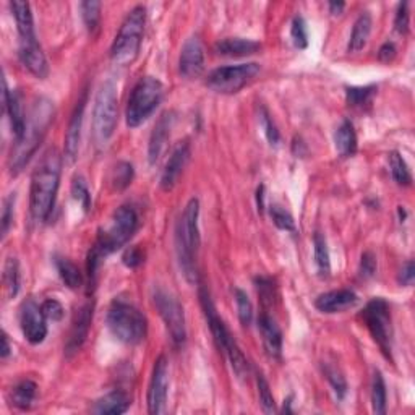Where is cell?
Wrapping results in <instances>:
<instances>
[{"label": "cell", "mask_w": 415, "mask_h": 415, "mask_svg": "<svg viewBox=\"0 0 415 415\" xmlns=\"http://www.w3.org/2000/svg\"><path fill=\"white\" fill-rule=\"evenodd\" d=\"M62 174V154L57 148H49L43 154L31 176L29 211L34 221L44 222L56 204V196Z\"/></svg>", "instance_id": "cell-1"}, {"label": "cell", "mask_w": 415, "mask_h": 415, "mask_svg": "<svg viewBox=\"0 0 415 415\" xmlns=\"http://www.w3.org/2000/svg\"><path fill=\"white\" fill-rule=\"evenodd\" d=\"M54 120V106L49 99L39 98L34 102L33 109L26 116L25 130L20 138L14 140L10 153V172L16 176L18 172L23 171L29 159L33 158L36 149L43 141L44 135L47 134L51 122Z\"/></svg>", "instance_id": "cell-2"}, {"label": "cell", "mask_w": 415, "mask_h": 415, "mask_svg": "<svg viewBox=\"0 0 415 415\" xmlns=\"http://www.w3.org/2000/svg\"><path fill=\"white\" fill-rule=\"evenodd\" d=\"M198 218H200V201L191 198L186 204L182 216L177 222L176 245L180 269L190 284L198 282L196 256L200 249V231H198Z\"/></svg>", "instance_id": "cell-3"}, {"label": "cell", "mask_w": 415, "mask_h": 415, "mask_svg": "<svg viewBox=\"0 0 415 415\" xmlns=\"http://www.w3.org/2000/svg\"><path fill=\"white\" fill-rule=\"evenodd\" d=\"M144 25H146V9L143 5H136L124 20L111 46V60L119 67H129L138 59L143 43Z\"/></svg>", "instance_id": "cell-4"}, {"label": "cell", "mask_w": 415, "mask_h": 415, "mask_svg": "<svg viewBox=\"0 0 415 415\" xmlns=\"http://www.w3.org/2000/svg\"><path fill=\"white\" fill-rule=\"evenodd\" d=\"M107 328L114 338L129 346H136L148 334V321L135 305L124 300H114L106 316Z\"/></svg>", "instance_id": "cell-5"}, {"label": "cell", "mask_w": 415, "mask_h": 415, "mask_svg": "<svg viewBox=\"0 0 415 415\" xmlns=\"http://www.w3.org/2000/svg\"><path fill=\"white\" fill-rule=\"evenodd\" d=\"M200 302L204 310V316H206L208 320V326L211 329L216 346L219 347V351L226 354L227 359H229L234 373H236L237 378L242 380V378L249 375L250 370L249 362H246L244 352L240 351V347L237 346L236 339L232 338V334L229 333V329H227L224 321L219 318L213 300L209 297V292L204 287L200 289Z\"/></svg>", "instance_id": "cell-6"}, {"label": "cell", "mask_w": 415, "mask_h": 415, "mask_svg": "<svg viewBox=\"0 0 415 415\" xmlns=\"http://www.w3.org/2000/svg\"><path fill=\"white\" fill-rule=\"evenodd\" d=\"M119 119L117 88L112 81L102 83L93 107V140L98 148L107 146Z\"/></svg>", "instance_id": "cell-7"}, {"label": "cell", "mask_w": 415, "mask_h": 415, "mask_svg": "<svg viewBox=\"0 0 415 415\" xmlns=\"http://www.w3.org/2000/svg\"><path fill=\"white\" fill-rule=\"evenodd\" d=\"M164 98V85L154 76H144L131 89L127 104V125L130 129H136L151 117V114L158 109Z\"/></svg>", "instance_id": "cell-8"}, {"label": "cell", "mask_w": 415, "mask_h": 415, "mask_svg": "<svg viewBox=\"0 0 415 415\" xmlns=\"http://www.w3.org/2000/svg\"><path fill=\"white\" fill-rule=\"evenodd\" d=\"M138 229V214L131 206H120L112 214L111 226L106 231L99 232L98 240L93 246V251L101 258L114 254L134 237Z\"/></svg>", "instance_id": "cell-9"}, {"label": "cell", "mask_w": 415, "mask_h": 415, "mask_svg": "<svg viewBox=\"0 0 415 415\" xmlns=\"http://www.w3.org/2000/svg\"><path fill=\"white\" fill-rule=\"evenodd\" d=\"M364 321L384 357L393 360V321L386 300L373 299L364 309Z\"/></svg>", "instance_id": "cell-10"}, {"label": "cell", "mask_w": 415, "mask_h": 415, "mask_svg": "<svg viewBox=\"0 0 415 415\" xmlns=\"http://www.w3.org/2000/svg\"><path fill=\"white\" fill-rule=\"evenodd\" d=\"M260 74V65L255 62L227 65L213 70L206 78V86L219 94H236L250 85Z\"/></svg>", "instance_id": "cell-11"}, {"label": "cell", "mask_w": 415, "mask_h": 415, "mask_svg": "<svg viewBox=\"0 0 415 415\" xmlns=\"http://www.w3.org/2000/svg\"><path fill=\"white\" fill-rule=\"evenodd\" d=\"M153 300L162 321L166 324L167 333L171 336L172 344L176 347H182L186 341V324L182 305L171 292L162 291V289H156Z\"/></svg>", "instance_id": "cell-12"}, {"label": "cell", "mask_w": 415, "mask_h": 415, "mask_svg": "<svg viewBox=\"0 0 415 415\" xmlns=\"http://www.w3.org/2000/svg\"><path fill=\"white\" fill-rule=\"evenodd\" d=\"M167 393H169V362L161 356L154 362L151 381L148 388V412L159 415L166 412Z\"/></svg>", "instance_id": "cell-13"}, {"label": "cell", "mask_w": 415, "mask_h": 415, "mask_svg": "<svg viewBox=\"0 0 415 415\" xmlns=\"http://www.w3.org/2000/svg\"><path fill=\"white\" fill-rule=\"evenodd\" d=\"M46 320L47 318L43 314V309L33 299H28L26 302H23L20 309V326L23 336H25V339L29 344L38 346L46 339Z\"/></svg>", "instance_id": "cell-14"}, {"label": "cell", "mask_w": 415, "mask_h": 415, "mask_svg": "<svg viewBox=\"0 0 415 415\" xmlns=\"http://www.w3.org/2000/svg\"><path fill=\"white\" fill-rule=\"evenodd\" d=\"M204 70V47L198 36H191L185 41L180 51L179 71L186 80L198 78Z\"/></svg>", "instance_id": "cell-15"}, {"label": "cell", "mask_w": 415, "mask_h": 415, "mask_svg": "<svg viewBox=\"0 0 415 415\" xmlns=\"http://www.w3.org/2000/svg\"><path fill=\"white\" fill-rule=\"evenodd\" d=\"M93 310H94V305L88 302L83 306H80L75 314L74 321H71L69 341H67V344H65V356L67 357H74L75 354L83 347V344H85L88 333H89V326H91V321H93Z\"/></svg>", "instance_id": "cell-16"}, {"label": "cell", "mask_w": 415, "mask_h": 415, "mask_svg": "<svg viewBox=\"0 0 415 415\" xmlns=\"http://www.w3.org/2000/svg\"><path fill=\"white\" fill-rule=\"evenodd\" d=\"M88 102V91H83L81 98L78 99L74 114H71L67 135H65V159L69 162H74L78 156V149H80L81 140V129H83V119H85V109Z\"/></svg>", "instance_id": "cell-17"}, {"label": "cell", "mask_w": 415, "mask_h": 415, "mask_svg": "<svg viewBox=\"0 0 415 415\" xmlns=\"http://www.w3.org/2000/svg\"><path fill=\"white\" fill-rule=\"evenodd\" d=\"M18 56H20L21 64L25 69L36 78H46L49 75V65H47V59L43 52V47L38 43V39H26L20 41V47H18Z\"/></svg>", "instance_id": "cell-18"}, {"label": "cell", "mask_w": 415, "mask_h": 415, "mask_svg": "<svg viewBox=\"0 0 415 415\" xmlns=\"http://www.w3.org/2000/svg\"><path fill=\"white\" fill-rule=\"evenodd\" d=\"M190 159V144L189 141L179 143L174 149L171 158L167 159L164 169L161 174V189L164 191H171L179 182L180 174L184 172L186 162Z\"/></svg>", "instance_id": "cell-19"}, {"label": "cell", "mask_w": 415, "mask_h": 415, "mask_svg": "<svg viewBox=\"0 0 415 415\" xmlns=\"http://www.w3.org/2000/svg\"><path fill=\"white\" fill-rule=\"evenodd\" d=\"M174 122H176V114H174L172 111H167L162 114L158 122H156L151 138H149V144H148V159L151 164H156L162 156V153H164L166 144L167 141H169Z\"/></svg>", "instance_id": "cell-20"}, {"label": "cell", "mask_w": 415, "mask_h": 415, "mask_svg": "<svg viewBox=\"0 0 415 415\" xmlns=\"http://www.w3.org/2000/svg\"><path fill=\"white\" fill-rule=\"evenodd\" d=\"M359 302L357 294L351 289H338V291L324 292L315 300V306L321 314H341L352 309Z\"/></svg>", "instance_id": "cell-21"}, {"label": "cell", "mask_w": 415, "mask_h": 415, "mask_svg": "<svg viewBox=\"0 0 415 415\" xmlns=\"http://www.w3.org/2000/svg\"><path fill=\"white\" fill-rule=\"evenodd\" d=\"M4 85V111L9 116L10 120V127H11V134H14V140L20 138L23 130H25L26 125V114L23 111V104H21V98L20 94L16 91H10L7 86V81H2Z\"/></svg>", "instance_id": "cell-22"}, {"label": "cell", "mask_w": 415, "mask_h": 415, "mask_svg": "<svg viewBox=\"0 0 415 415\" xmlns=\"http://www.w3.org/2000/svg\"><path fill=\"white\" fill-rule=\"evenodd\" d=\"M258 328H260L263 344L268 356L279 359L282 354V333L278 323L268 314H261L260 318H258Z\"/></svg>", "instance_id": "cell-23"}, {"label": "cell", "mask_w": 415, "mask_h": 415, "mask_svg": "<svg viewBox=\"0 0 415 415\" xmlns=\"http://www.w3.org/2000/svg\"><path fill=\"white\" fill-rule=\"evenodd\" d=\"M261 49V44L256 43V41L251 39H244V38H227L222 39L219 43H216L214 51L219 56L226 57H245L251 56Z\"/></svg>", "instance_id": "cell-24"}, {"label": "cell", "mask_w": 415, "mask_h": 415, "mask_svg": "<svg viewBox=\"0 0 415 415\" xmlns=\"http://www.w3.org/2000/svg\"><path fill=\"white\" fill-rule=\"evenodd\" d=\"M10 9H11V15L15 16L20 41L34 39L36 33H34L31 5H29L28 2H21V0H14V2H10Z\"/></svg>", "instance_id": "cell-25"}, {"label": "cell", "mask_w": 415, "mask_h": 415, "mask_svg": "<svg viewBox=\"0 0 415 415\" xmlns=\"http://www.w3.org/2000/svg\"><path fill=\"white\" fill-rule=\"evenodd\" d=\"M130 404H131L130 396L122 389H116V391H111L109 394H106L104 398L96 401L93 412L99 415H106V414L119 415V414L127 412Z\"/></svg>", "instance_id": "cell-26"}, {"label": "cell", "mask_w": 415, "mask_h": 415, "mask_svg": "<svg viewBox=\"0 0 415 415\" xmlns=\"http://www.w3.org/2000/svg\"><path fill=\"white\" fill-rule=\"evenodd\" d=\"M334 143H336V149H338L339 156L342 158H349V156H354L357 151V135L356 130H354V125L349 122V120H344L338 130H336L334 135Z\"/></svg>", "instance_id": "cell-27"}, {"label": "cell", "mask_w": 415, "mask_h": 415, "mask_svg": "<svg viewBox=\"0 0 415 415\" xmlns=\"http://www.w3.org/2000/svg\"><path fill=\"white\" fill-rule=\"evenodd\" d=\"M370 33H371V16L369 11H364V14L357 18L356 23H354L351 41H349V52L362 51L366 43H369Z\"/></svg>", "instance_id": "cell-28"}, {"label": "cell", "mask_w": 415, "mask_h": 415, "mask_svg": "<svg viewBox=\"0 0 415 415\" xmlns=\"http://www.w3.org/2000/svg\"><path fill=\"white\" fill-rule=\"evenodd\" d=\"M36 394H38V384L31 380H23L11 388L10 393L11 404L21 409V411H26V409L33 406Z\"/></svg>", "instance_id": "cell-29"}, {"label": "cell", "mask_w": 415, "mask_h": 415, "mask_svg": "<svg viewBox=\"0 0 415 415\" xmlns=\"http://www.w3.org/2000/svg\"><path fill=\"white\" fill-rule=\"evenodd\" d=\"M56 268H57V273L60 276V279L65 286L69 289H78L81 287L83 284V274L80 269H78L76 264L69 260V258H64V256H56Z\"/></svg>", "instance_id": "cell-30"}, {"label": "cell", "mask_w": 415, "mask_h": 415, "mask_svg": "<svg viewBox=\"0 0 415 415\" xmlns=\"http://www.w3.org/2000/svg\"><path fill=\"white\" fill-rule=\"evenodd\" d=\"M314 251H315V264L320 278L326 279L331 274V258L328 250L326 237L321 232H315L314 236Z\"/></svg>", "instance_id": "cell-31"}, {"label": "cell", "mask_w": 415, "mask_h": 415, "mask_svg": "<svg viewBox=\"0 0 415 415\" xmlns=\"http://www.w3.org/2000/svg\"><path fill=\"white\" fill-rule=\"evenodd\" d=\"M371 409L376 415L386 414V384L381 371L375 370L371 380Z\"/></svg>", "instance_id": "cell-32"}, {"label": "cell", "mask_w": 415, "mask_h": 415, "mask_svg": "<svg viewBox=\"0 0 415 415\" xmlns=\"http://www.w3.org/2000/svg\"><path fill=\"white\" fill-rule=\"evenodd\" d=\"M4 289L9 299H14L18 291H20V266H18L16 258H9L4 266Z\"/></svg>", "instance_id": "cell-33"}, {"label": "cell", "mask_w": 415, "mask_h": 415, "mask_svg": "<svg viewBox=\"0 0 415 415\" xmlns=\"http://www.w3.org/2000/svg\"><path fill=\"white\" fill-rule=\"evenodd\" d=\"M389 171L391 176L394 179V182L398 185L409 186L412 184V176L411 171H409L407 162L398 151H393L389 154Z\"/></svg>", "instance_id": "cell-34"}, {"label": "cell", "mask_w": 415, "mask_h": 415, "mask_svg": "<svg viewBox=\"0 0 415 415\" xmlns=\"http://www.w3.org/2000/svg\"><path fill=\"white\" fill-rule=\"evenodd\" d=\"M101 2H94V0H88V2L80 4V11L83 23H85L89 34H96L101 25Z\"/></svg>", "instance_id": "cell-35"}, {"label": "cell", "mask_w": 415, "mask_h": 415, "mask_svg": "<svg viewBox=\"0 0 415 415\" xmlns=\"http://www.w3.org/2000/svg\"><path fill=\"white\" fill-rule=\"evenodd\" d=\"M134 166L130 164L127 161H120L116 164L112 171V177H111V182L114 185V189L116 190H124L127 189V186L131 184V180H134Z\"/></svg>", "instance_id": "cell-36"}, {"label": "cell", "mask_w": 415, "mask_h": 415, "mask_svg": "<svg viewBox=\"0 0 415 415\" xmlns=\"http://www.w3.org/2000/svg\"><path fill=\"white\" fill-rule=\"evenodd\" d=\"M256 386H258V398H260L263 412L264 414L276 412V402H274V396L271 393V388H269V383L260 371H256Z\"/></svg>", "instance_id": "cell-37"}, {"label": "cell", "mask_w": 415, "mask_h": 415, "mask_svg": "<svg viewBox=\"0 0 415 415\" xmlns=\"http://www.w3.org/2000/svg\"><path fill=\"white\" fill-rule=\"evenodd\" d=\"M269 216H271L274 226L278 227V229L286 232H296V221H294L292 214L286 211V209L279 206V204H273V206L269 208Z\"/></svg>", "instance_id": "cell-38"}, {"label": "cell", "mask_w": 415, "mask_h": 415, "mask_svg": "<svg viewBox=\"0 0 415 415\" xmlns=\"http://www.w3.org/2000/svg\"><path fill=\"white\" fill-rule=\"evenodd\" d=\"M375 86H364V88H347L346 99L347 104L352 107H364L371 101L373 94H375Z\"/></svg>", "instance_id": "cell-39"}, {"label": "cell", "mask_w": 415, "mask_h": 415, "mask_svg": "<svg viewBox=\"0 0 415 415\" xmlns=\"http://www.w3.org/2000/svg\"><path fill=\"white\" fill-rule=\"evenodd\" d=\"M323 371H324V376H326V380L331 384V388H333L336 396H338V399H344L347 394V383H346V378L342 376V373L331 365H324Z\"/></svg>", "instance_id": "cell-40"}, {"label": "cell", "mask_w": 415, "mask_h": 415, "mask_svg": "<svg viewBox=\"0 0 415 415\" xmlns=\"http://www.w3.org/2000/svg\"><path fill=\"white\" fill-rule=\"evenodd\" d=\"M234 294H236V304L240 321H242L244 326H249V324H251V320H254V305H251L249 296H246V292H244L242 289H236Z\"/></svg>", "instance_id": "cell-41"}, {"label": "cell", "mask_w": 415, "mask_h": 415, "mask_svg": "<svg viewBox=\"0 0 415 415\" xmlns=\"http://www.w3.org/2000/svg\"><path fill=\"white\" fill-rule=\"evenodd\" d=\"M71 195L75 200L81 204L83 211L88 213L91 208V194H89L88 185L83 177H75L74 184H71Z\"/></svg>", "instance_id": "cell-42"}, {"label": "cell", "mask_w": 415, "mask_h": 415, "mask_svg": "<svg viewBox=\"0 0 415 415\" xmlns=\"http://www.w3.org/2000/svg\"><path fill=\"white\" fill-rule=\"evenodd\" d=\"M291 38L294 41V46L299 49H305L309 46V33H306V23L302 16H296L292 21L291 28Z\"/></svg>", "instance_id": "cell-43"}, {"label": "cell", "mask_w": 415, "mask_h": 415, "mask_svg": "<svg viewBox=\"0 0 415 415\" xmlns=\"http://www.w3.org/2000/svg\"><path fill=\"white\" fill-rule=\"evenodd\" d=\"M255 284H256V291H258V296H260L261 299V302L264 305H273V300L276 296L273 281L268 278H256Z\"/></svg>", "instance_id": "cell-44"}, {"label": "cell", "mask_w": 415, "mask_h": 415, "mask_svg": "<svg viewBox=\"0 0 415 415\" xmlns=\"http://www.w3.org/2000/svg\"><path fill=\"white\" fill-rule=\"evenodd\" d=\"M41 309H43V314L47 320L60 321L64 318V306L56 299H47L46 302L41 305Z\"/></svg>", "instance_id": "cell-45"}, {"label": "cell", "mask_w": 415, "mask_h": 415, "mask_svg": "<svg viewBox=\"0 0 415 415\" xmlns=\"http://www.w3.org/2000/svg\"><path fill=\"white\" fill-rule=\"evenodd\" d=\"M359 273H360V278H364V279H370V278H373V276H375L376 258H375V255L371 254V251H365L362 258H360Z\"/></svg>", "instance_id": "cell-46"}, {"label": "cell", "mask_w": 415, "mask_h": 415, "mask_svg": "<svg viewBox=\"0 0 415 415\" xmlns=\"http://www.w3.org/2000/svg\"><path fill=\"white\" fill-rule=\"evenodd\" d=\"M14 209H15V195L11 194L4 200V209H2V237L9 234V229L14 221Z\"/></svg>", "instance_id": "cell-47"}, {"label": "cell", "mask_w": 415, "mask_h": 415, "mask_svg": "<svg viewBox=\"0 0 415 415\" xmlns=\"http://www.w3.org/2000/svg\"><path fill=\"white\" fill-rule=\"evenodd\" d=\"M261 120H263V127H264V134H266V138H268V141L271 146H278L279 144V140H281V136H279V130L278 127H276L274 122H273V119L269 117V114L266 111H261Z\"/></svg>", "instance_id": "cell-48"}, {"label": "cell", "mask_w": 415, "mask_h": 415, "mask_svg": "<svg viewBox=\"0 0 415 415\" xmlns=\"http://www.w3.org/2000/svg\"><path fill=\"white\" fill-rule=\"evenodd\" d=\"M394 28H396V31L401 34H406L409 31V4L407 2L401 4L398 11H396Z\"/></svg>", "instance_id": "cell-49"}, {"label": "cell", "mask_w": 415, "mask_h": 415, "mask_svg": "<svg viewBox=\"0 0 415 415\" xmlns=\"http://www.w3.org/2000/svg\"><path fill=\"white\" fill-rule=\"evenodd\" d=\"M143 263V251L136 246H131L124 255V264L129 268H136Z\"/></svg>", "instance_id": "cell-50"}, {"label": "cell", "mask_w": 415, "mask_h": 415, "mask_svg": "<svg viewBox=\"0 0 415 415\" xmlns=\"http://www.w3.org/2000/svg\"><path fill=\"white\" fill-rule=\"evenodd\" d=\"M414 278H415L414 261H407L404 266H402L401 273H399V282H401L402 286H412L414 284Z\"/></svg>", "instance_id": "cell-51"}, {"label": "cell", "mask_w": 415, "mask_h": 415, "mask_svg": "<svg viewBox=\"0 0 415 415\" xmlns=\"http://www.w3.org/2000/svg\"><path fill=\"white\" fill-rule=\"evenodd\" d=\"M396 46L393 43H384L380 51H378V59L381 60V62H391L396 57Z\"/></svg>", "instance_id": "cell-52"}, {"label": "cell", "mask_w": 415, "mask_h": 415, "mask_svg": "<svg viewBox=\"0 0 415 415\" xmlns=\"http://www.w3.org/2000/svg\"><path fill=\"white\" fill-rule=\"evenodd\" d=\"M11 352V347H10V341H9V336L7 333H2V352H0V356L2 359H7Z\"/></svg>", "instance_id": "cell-53"}, {"label": "cell", "mask_w": 415, "mask_h": 415, "mask_svg": "<svg viewBox=\"0 0 415 415\" xmlns=\"http://www.w3.org/2000/svg\"><path fill=\"white\" fill-rule=\"evenodd\" d=\"M256 203H258V211H263L264 209V186H258L256 191Z\"/></svg>", "instance_id": "cell-54"}, {"label": "cell", "mask_w": 415, "mask_h": 415, "mask_svg": "<svg viewBox=\"0 0 415 415\" xmlns=\"http://www.w3.org/2000/svg\"><path fill=\"white\" fill-rule=\"evenodd\" d=\"M346 7V4H342V2H331L329 4V11L333 15H339L342 10H344Z\"/></svg>", "instance_id": "cell-55"}]
</instances>
